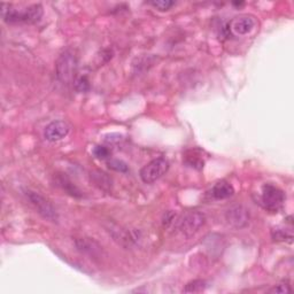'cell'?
<instances>
[{
  "label": "cell",
  "mask_w": 294,
  "mask_h": 294,
  "mask_svg": "<svg viewBox=\"0 0 294 294\" xmlns=\"http://www.w3.org/2000/svg\"><path fill=\"white\" fill-rule=\"evenodd\" d=\"M2 16L7 23H35L43 16V7L41 5H32L27 9H14L3 4Z\"/></svg>",
  "instance_id": "cell-1"
},
{
  "label": "cell",
  "mask_w": 294,
  "mask_h": 294,
  "mask_svg": "<svg viewBox=\"0 0 294 294\" xmlns=\"http://www.w3.org/2000/svg\"><path fill=\"white\" fill-rule=\"evenodd\" d=\"M56 77L61 83H73L77 73V59L73 52L66 51L59 56L55 65Z\"/></svg>",
  "instance_id": "cell-2"
},
{
  "label": "cell",
  "mask_w": 294,
  "mask_h": 294,
  "mask_svg": "<svg viewBox=\"0 0 294 294\" xmlns=\"http://www.w3.org/2000/svg\"><path fill=\"white\" fill-rule=\"evenodd\" d=\"M168 170H169V162L167 159L158 158L148 162L146 166H144L139 175L145 184H153V183L160 180L163 175H166Z\"/></svg>",
  "instance_id": "cell-3"
},
{
  "label": "cell",
  "mask_w": 294,
  "mask_h": 294,
  "mask_svg": "<svg viewBox=\"0 0 294 294\" xmlns=\"http://www.w3.org/2000/svg\"><path fill=\"white\" fill-rule=\"evenodd\" d=\"M262 204L269 211H278L285 202V193L272 184H264L262 187Z\"/></svg>",
  "instance_id": "cell-4"
},
{
  "label": "cell",
  "mask_w": 294,
  "mask_h": 294,
  "mask_svg": "<svg viewBox=\"0 0 294 294\" xmlns=\"http://www.w3.org/2000/svg\"><path fill=\"white\" fill-rule=\"evenodd\" d=\"M206 218L200 211H189L178 222V230L190 238L194 236L198 231L201 229V226L205 224Z\"/></svg>",
  "instance_id": "cell-5"
},
{
  "label": "cell",
  "mask_w": 294,
  "mask_h": 294,
  "mask_svg": "<svg viewBox=\"0 0 294 294\" xmlns=\"http://www.w3.org/2000/svg\"><path fill=\"white\" fill-rule=\"evenodd\" d=\"M26 195L29 201L32 204V206L35 207L36 210L38 211V214H41L43 218L52 222H55L57 220V214L54 209V207H53L51 202L49 200H46L44 197L38 194L37 192H33L30 190H28L26 192Z\"/></svg>",
  "instance_id": "cell-6"
},
{
  "label": "cell",
  "mask_w": 294,
  "mask_h": 294,
  "mask_svg": "<svg viewBox=\"0 0 294 294\" xmlns=\"http://www.w3.org/2000/svg\"><path fill=\"white\" fill-rule=\"evenodd\" d=\"M225 220L234 229H243L249 223V210L242 205L230 207L226 210Z\"/></svg>",
  "instance_id": "cell-7"
},
{
  "label": "cell",
  "mask_w": 294,
  "mask_h": 294,
  "mask_svg": "<svg viewBox=\"0 0 294 294\" xmlns=\"http://www.w3.org/2000/svg\"><path fill=\"white\" fill-rule=\"evenodd\" d=\"M70 131V127L65 121H54L45 128L44 137L49 142H59Z\"/></svg>",
  "instance_id": "cell-8"
},
{
  "label": "cell",
  "mask_w": 294,
  "mask_h": 294,
  "mask_svg": "<svg viewBox=\"0 0 294 294\" xmlns=\"http://www.w3.org/2000/svg\"><path fill=\"white\" fill-rule=\"evenodd\" d=\"M254 27H255V20L252 16L248 15L236 17L229 25L230 31L234 32L236 35H246V33L252 31Z\"/></svg>",
  "instance_id": "cell-9"
},
{
  "label": "cell",
  "mask_w": 294,
  "mask_h": 294,
  "mask_svg": "<svg viewBox=\"0 0 294 294\" xmlns=\"http://www.w3.org/2000/svg\"><path fill=\"white\" fill-rule=\"evenodd\" d=\"M76 247H77V249L80 250V252L84 253V254H88V255H90V257H93V258L100 257L101 252H103V249H101V246L91 238L77 239L76 240Z\"/></svg>",
  "instance_id": "cell-10"
},
{
  "label": "cell",
  "mask_w": 294,
  "mask_h": 294,
  "mask_svg": "<svg viewBox=\"0 0 294 294\" xmlns=\"http://www.w3.org/2000/svg\"><path fill=\"white\" fill-rule=\"evenodd\" d=\"M233 193H234L233 186L226 181L218 182L214 185L213 190H211V195H213L216 200L228 199L231 195H233Z\"/></svg>",
  "instance_id": "cell-11"
},
{
  "label": "cell",
  "mask_w": 294,
  "mask_h": 294,
  "mask_svg": "<svg viewBox=\"0 0 294 294\" xmlns=\"http://www.w3.org/2000/svg\"><path fill=\"white\" fill-rule=\"evenodd\" d=\"M56 183L62 190L67 192L68 194H70L71 197H75V198L82 197V192L80 191L79 187H77L68 177L64 175V173H60V175L56 176Z\"/></svg>",
  "instance_id": "cell-12"
},
{
  "label": "cell",
  "mask_w": 294,
  "mask_h": 294,
  "mask_svg": "<svg viewBox=\"0 0 294 294\" xmlns=\"http://www.w3.org/2000/svg\"><path fill=\"white\" fill-rule=\"evenodd\" d=\"M91 178L93 180L94 184L98 185L100 189L109 190L112 187V180L107 176V173L103 171H93L91 173Z\"/></svg>",
  "instance_id": "cell-13"
},
{
  "label": "cell",
  "mask_w": 294,
  "mask_h": 294,
  "mask_svg": "<svg viewBox=\"0 0 294 294\" xmlns=\"http://www.w3.org/2000/svg\"><path fill=\"white\" fill-rule=\"evenodd\" d=\"M207 287V283L205 281H201V279H197V281L190 282L189 284H186V286L183 288V292L184 293H200L204 292Z\"/></svg>",
  "instance_id": "cell-14"
},
{
  "label": "cell",
  "mask_w": 294,
  "mask_h": 294,
  "mask_svg": "<svg viewBox=\"0 0 294 294\" xmlns=\"http://www.w3.org/2000/svg\"><path fill=\"white\" fill-rule=\"evenodd\" d=\"M193 154H187L185 156V163L187 166H190L192 168H194V169H201L202 167H204V163L205 161L202 160V159L199 155H195V153L192 151Z\"/></svg>",
  "instance_id": "cell-15"
},
{
  "label": "cell",
  "mask_w": 294,
  "mask_h": 294,
  "mask_svg": "<svg viewBox=\"0 0 294 294\" xmlns=\"http://www.w3.org/2000/svg\"><path fill=\"white\" fill-rule=\"evenodd\" d=\"M272 238L273 240H277V242H286V240H288V243H291L293 236L291 231H285L284 229H275L272 230Z\"/></svg>",
  "instance_id": "cell-16"
},
{
  "label": "cell",
  "mask_w": 294,
  "mask_h": 294,
  "mask_svg": "<svg viewBox=\"0 0 294 294\" xmlns=\"http://www.w3.org/2000/svg\"><path fill=\"white\" fill-rule=\"evenodd\" d=\"M107 166L109 169H112L114 171L117 172H128L129 171V166L122 160H117V159H113V160H109L107 162Z\"/></svg>",
  "instance_id": "cell-17"
},
{
  "label": "cell",
  "mask_w": 294,
  "mask_h": 294,
  "mask_svg": "<svg viewBox=\"0 0 294 294\" xmlns=\"http://www.w3.org/2000/svg\"><path fill=\"white\" fill-rule=\"evenodd\" d=\"M110 149L106 146L103 145H98L93 148V155L100 159V160H106V159H108L110 156Z\"/></svg>",
  "instance_id": "cell-18"
},
{
  "label": "cell",
  "mask_w": 294,
  "mask_h": 294,
  "mask_svg": "<svg viewBox=\"0 0 294 294\" xmlns=\"http://www.w3.org/2000/svg\"><path fill=\"white\" fill-rule=\"evenodd\" d=\"M74 85H75V89L79 91V92H86V91H89L90 89V82L85 76L77 79L74 82Z\"/></svg>",
  "instance_id": "cell-19"
},
{
  "label": "cell",
  "mask_w": 294,
  "mask_h": 294,
  "mask_svg": "<svg viewBox=\"0 0 294 294\" xmlns=\"http://www.w3.org/2000/svg\"><path fill=\"white\" fill-rule=\"evenodd\" d=\"M149 4H151L153 7H155L156 9H159V11H162V12L169 11L173 5H175V3L170 2V0H156V2H152Z\"/></svg>",
  "instance_id": "cell-20"
},
{
  "label": "cell",
  "mask_w": 294,
  "mask_h": 294,
  "mask_svg": "<svg viewBox=\"0 0 294 294\" xmlns=\"http://www.w3.org/2000/svg\"><path fill=\"white\" fill-rule=\"evenodd\" d=\"M270 293H279V294H284V293H290L292 292L291 285L288 283H281L278 285H275L271 290H269Z\"/></svg>",
  "instance_id": "cell-21"
},
{
  "label": "cell",
  "mask_w": 294,
  "mask_h": 294,
  "mask_svg": "<svg viewBox=\"0 0 294 294\" xmlns=\"http://www.w3.org/2000/svg\"><path fill=\"white\" fill-rule=\"evenodd\" d=\"M176 219V214L173 211H167V213L163 215L162 219V224L165 228H169V226L172 224V222Z\"/></svg>",
  "instance_id": "cell-22"
}]
</instances>
